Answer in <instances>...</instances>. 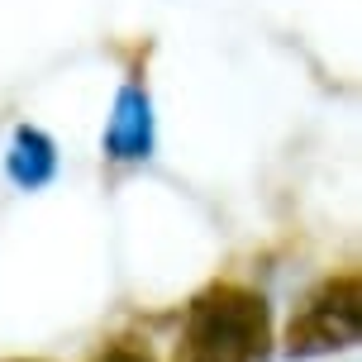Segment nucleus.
<instances>
[{"instance_id":"1","label":"nucleus","mask_w":362,"mask_h":362,"mask_svg":"<svg viewBox=\"0 0 362 362\" xmlns=\"http://www.w3.org/2000/svg\"><path fill=\"white\" fill-rule=\"evenodd\" d=\"M181 362H272V305L238 281H210L181 320Z\"/></svg>"},{"instance_id":"2","label":"nucleus","mask_w":362,"mask_h":362,"mask_svg":"<svg viewBox=\"0 0 362 362\" xmlns=\"http://www.w3.org/2000/svg\"><path fill=\"white\" fill-rule=\"evenodd\" d=\"M358 344H362V276L358 272L320 281L286 325L291 362L334 358V353H348Z\"/></svg>"},{"instance_id":"3","label":"nucleus","mask_w":362,"mask_h":362,"mask_svg":"<svg viewBox=\"0 0 362 362\" xmlns=\"http://www.w3.org/2000/svg\"><path fill=\"white\" fill-rule=\"evenodd\" d=\"M110 163H148L158 148V115H153V95L139 81H124L115 95V110L105 119V139H100Z\"/></svg>"},{"instance_id":"4","label":"nucleus","mask_w":362,"mask_h":362,"mask_svg":"<svg viewBox=\"0 0 362 362\" xmlns=\"http://www.w3.org/2000/svg\"><path fill=\"white\" fill-rule=\"evenodd\" d=\"M5 177L19 191H43L57 181V144L38 124H19L5 148Z\"/></svg>"},{"instance_id":"5","label":"nucleus","mask_w":362,"mask_h":362,"mask_svg":"<svg viewBox=\"0 0 362 362\" xmlns=\"http://www.w3.org/2000/svg\"><path fill=\"white\" fill-rule=\"evenodd\" d=\"M95 362H153V358H144V353H134V348H110V353H100Z\"/></svg>"},{"instance_id":"6","label":"nucleus","mask_w":362,"mask_h":362,"mask_svg":"<svg viewBox=\"0 0 362 362\" xmlns=\"http://www.w3.org/2000/svg\"><path fill=\"white\" fill-rule=\"evenodd\" d=\"M15 362H29V358H15Z\"/></svg>"}]
</instances>
